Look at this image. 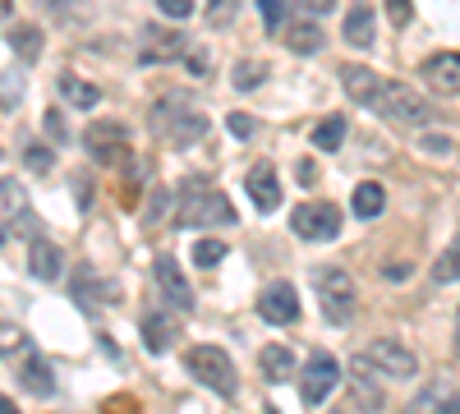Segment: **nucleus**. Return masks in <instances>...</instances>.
<instances>
[{
	"instance_id": "f257e3e1",
	"label": "nucleus",
	"mask_w": 460,
	"mask_h": 414,
	"mask_svg": "<svg viewBox=\"0 0 460 414\" xmlns=\"http://www.w3.org/2000/svg\"><path fill=\"white\" fill-rule=\"evenodd\" d=\"M152 129H157V138H166L171 147H194V143L208 138L212 120L203 116V106L189 92H166L152 106Z\"/></svg>"
},
{
	"instance_id": "f03ea898",
	"label": "nucleus",
	"mask_w": 460,
	"mask_h": 414,
	"mask_svg": "<svg viewBox=\"0 0 460 414\" xmlns=\"http://www.w3.org/2000/svg\"><path fill=\"white\" fill-rule=\"evenodd\" d=\"M368 106L377 110V116L396 120V125H429V120H438V116H433V106L419 97L414 88H405V84H387V79H377Z\"/></svg>"
},
{
	"instance_id": "7ed1b4c3",
	"label": "nucleus",
	"mask_w": 460,
	"mask_h": 414,
	"mask_svg": "<svg viewBox=\"0 0 460 414\" xmlns=\"http://www.w3.org/2000/svg\"><path fill=\"white\" fill-rule=\"evenodd\" d=\"M314 290H318V304H323V313H327V322H336V327H345L355 318V299H359V290H355V277L345 272V268H318L314 272Z\"/></svg>"
},
{
	"instance_id": "20e7f679",
	"label": "nucleus",
	"mask_w": 460,
	"mask_h": 414,
	"mask_svg": "<svg viewBox=\"0 0 460 414\" xmlns=\"http://www.w3.org/2000/svg\"><path fill=\"white\" fill-rule=\"evenodd\" d=\"M184 373H194V378L203 387H212L221 401H230V396H235V387H240L235 364H230V355L221 346H194V350L184 355Z\"/></svg>"
},
{
	"instance_id": "39448f33",
	"label": "nucleus",
	"mask_w": 460,
	"mask_h": 414,
	"mask_svg": "<svg viewBox=\"0 0 460 414\" xmlns=\"http://www.w3.org/2000/svg\"><path fill=\"white\" fill-rule=\"evenodd\" d=\"M235 221V207L226 203L221 189L212 184H189L184 203H180V225H230Z\"/></svg>"
},
{
	"instance_id": "423d86ee",
	"label": "nucleus",
	"mask_w": 460,
	"mask_h": 414,
	"mask_svg": "<svg viewBox=\"0 0 460 414\" xmlns=\"http://www.w3.org/2000/svg\"><path fill=\"white\" fill-rule=\"evenodd\" d=\"M290 225L299 240H314V244H332L341 235V207L327 198H309L290 212Z\"/></svg>"
},
{
	"instance_id": "0eeeda50",
	"label": "nucleus",
	"mask_w": 460,
	"mask_h": 414,
	"mask_svg": "<svg viewBox=\"0 0 460 414\" xmlns=\"http://www.w3.org/2000/svg\"><path fill=\"white\" fill-rule=\"evenodd\" d=\"M336 378H341L336 355H332V350H314V355H309V364H304V378H299V401L309 405V410H314V405H323V401L332 396Z\"/></svg>"
},
{
	"instance_id": "6e6552de",
	"label": "nucleus",
	"mask_w": 460,
	"mask_h": 414,
	"mask_svg": "<svg viewBox=\"0 0 460 414\" xmlns=\"http://www.w3.org/2000/svg\"><path fill=\"white\" fill-rule=\"evenodd\" d=\"M84 143H88V153H93L102 166H115V162H125V157L134 153L129 129H125L120 120H93L88 134H84Z\"/></svg>"
},
{
	"instance_id": "1a4fd4ad",
	"label": "nucleus",
	"mask_w": 460,
	"mask_h": 414,
	"mask_svg": "<svg viewBox=\"0 0 460 414\" xmlns=\"http://www.w3.org/2000/svg\"><path fill=\"white\" fill-rule=\"evenodd\" d=\"M152 277H157V290L166 295V304L175 313H189L194 309V286H189V277L180 272V262L171 253H157V262H152Z\"/></svg>"
},
{
	"instance_id": "9d476101",
	"label": "nucleus",
	"mask_w": 460,
	"mask_h": 414,
	"mask_svg": "<svg viewBox=\"0 0 460 414\" xmlns=\"http://www.w3.org/2000/svg\"><path fill=\"white\" fill-rule=\"evenodd\" d=\"M189 51V37L175 32V28H162V23H147L143 28V47H138V60L143 65H166V60H180Z\"/></svg>"
},
{
	"instance_id": "9b49d317",
	"label": "nucleus",
	"mask_w": 460,
	"mask_h": 414,
	"mask_svg": "<svg viewBox=\"0 0 460 414\" xmlns=\"http://www.w3.org/2000/svg\"><path fill=\"white\" fill-rule=\"evenodd\" d=\"M258 318L272 322V327H290L299 322V295L290 281H272L262 295H258Z\"/></svg>"
},
{
	"instance_id": "f8f14e48",
	"label": "nucleus",
	"mask_w": 460,
	"mask_h": 414,
	"mask_svg": "<svg viewBox=\"0 0 460 414\" xmlns=\"http://www.w3.org/2000/svg\"><path fill=\"white\" fill-rule=\"evenodd\" d=\"M364 359H368L377 373H387V378H396V383H405V378H414V373H419L414 350H405L401 341H373V346L364 350Z\"/></svg>"
},
{
	"instance_id": "ddd939ff",
	"label": "nucleus",
	"mask_w": 460,
	"mask_h": 414,
	"mask_svg": "<svg viewBox=\"0 0 460 414\" xmlns=\"http://www.w3.org/2000/svg\"><path fill=\"white\" fill-rule=\"evenodd\" d=\"M419 79H424L433 92L442 97H456L460 92V51H438L424 60V69H419Z\"/></svg>"
},
{
	"instance_id": "4468645a",
	"label": "nucleus",
	"mask_w": 460,
	"mask_h": 414,
	"mask_svg": "<svg viewBox=\"0 0 460 414\" xmlns=\"http://www.w3.org/2000/svg\"><path fill=\"white\" fill-rule=\"evenodd\" d=\"M341 32H345V42H350L355 51H373L377 47V10L368 5V0H355L350 14H345V23H341Z\"/></svg>"
},
{
	"instance_id": "2eb2a0df",
	"label": "nucleus",
	"mask_w": 460,
	"mask_h": 414,
	"mask_svg": "<svg viewBox=\"0 0 460 414\" xmlns=\"http://www.w3.org/2000/svg\"><path fill=\"white\" fill-rule=\"evenodd\" d=\"M244 189L253 198L258 212H272L281 203V180H277V166L272 162H253L249 166V180H244Z\"/></svg>"
},
{
	"instance_id": "dca6fc26",
	"label": "nucleus",
	"mask_w": 460,
	"mask_h": 414,
	"mask_svg": "<svg viewBox=\"0 0 460 414\" xmlns=\"http://www.w3.org/2000/svg\"><path fill=\"white\" fill-rule=\"evenodd\" d=\"M350 410H382V387L364 355L350 359Z\"/></svg>"
},
{
	"instance_id": "f3484780",
	"label": "nucleus",
	"mask_w": 460,
	"mask_h": 414,
	"mask_svg": "<svg viewBox=\"0 0 460 414\" xmlns=\"http://www.w3.org/2000/svg\"><path fill=\"white\" fill-rule=\"evenodd\" d=\"M19 387H23L28 396H37V401L56 396V373H51V364L37 355V350H28V359L19 364Z\"/></svg>"
},
{
	"instance_id": "a211bd4d",
	"label": "nucleus",
	"mask_w": 460,
	"mask_h": 414,
	"mask_svg": "<svg viewBox=\"0 0 460 414\" xmlns=\"http://www.w3.org/2000/svg\"><path fill=\"white\" fill-rule=\"evenodd\" d=\"M28 272H32L37 281H56V277L65 272V253H60L51 240L37 235V240L28 244Z\"/></svg>"
},
{
	"instance_id": "6ab92c4d",
	"label": "nucleus",
	"mask_w": 460,
	"mask_h": 414,
	"mask_svg": "<svg viewBox=\"0 0 460 414\" xmlns=\"http://www.w3.org/2000/svg\"><path fill=\"white\" fill-rule=\"evenodd\" d=\"M143 346L152 350V355H166L171 346H175V336H180V327H175V318H166V313H157V309H152V313H143Z\"/></svg>"
},
{
	"instance_id": "aec40b11",
	"label": "nucleus",
	"mask_w": 460,
	"mask_h": 414,
	"mask_svg": "<svg viewBox=\"0 0 460 414\" xmlns=\"http://www.w3.org/2000/svg\"><path fill=\"white\" fill-rule=\"evenodd\" d=\"M258 368H262L267 383L295 378V355H290V346H262V350H258Z\"/></svg>"
},
{
	"instance_id": "412c9836",
	"label": "nucleus",
	"mask_w": 460,
	"mask_h": 414,
	"mask_svg": "<svg viewBox=\"0 0 460 414\" xmlns=\"http://www.w3.org/2000/svg\"><path fill=\"white\" fill-rule=\"evenodd\" d=\"M10 51L23 65H37V60H42V28H37V23H14L10 28Z\"/></svg>"
},
{
	"instance_id": "4be33fe9",
	"label": "nucleus",
	"mask_w": 460,
	"mask_h": 414,
	"mask_svg": "<svg viewBox=\"0 0 460 414\" xmlns=\"http://www.w3.org/2000/svg\"><path fill=\"white\" fill-rule=\"evenodd\" d=\"M286 47H290L295 56H318V51H323V28H318L314 19L290 23V28H286Z\"/></svg>"
},
{
	"instance_id": "5701e85b",
	"label": "nucleus",
	"mask_w": 460,
	"mask_h": 414,
	"mask_svg": "<svg viewBox=\"0 0 460 414\" xmlns=\"http://www.w3.org/2000/svg\"><path fill=\"white\" fill-rule=\"evenodd\" d=\"M341 88H345V97H350V101L368 106V97H373V88H377V74L364 69V65H345V69H341Z\"/></svg>"
},
{
	"instance_id": "b1692460",
	"label": "nucleus",
	"mask_w": 460,
	"mask_h": 414,
	"mask_svg": "<svg viewBox=\"0 0 460 414\" xmlns=\"http://www.w3.org/2000/svg\"><path fill=\"white\" fill-rule=\"evenodd\" d=\"M350 207H355V216H359V221H373L382 207H387V189H382L377 180H364L359 189H355V198H350Z\"/></svg>"
},
{
	"instance_id": "393cba45",
	"label": "nucleus",
	"mask_w": 460,
	"mask_h": 414,
	"mask_svg": "<svg viewBox=\"0 0 460 414\" xmlns=\"http://www.w3.org/2000/svg\"><path fill=\"white\" fill-rule=\"evenodd\" d=\"M267 74H272V65L258 60V56H249V60H240L235 69H230V84H235V92H253V88H262Z\"/></svg>"
},
{
	"instance_id": "a878e982",
	"label": "nucleus",
	"mask_w": 460,
	"mask_h": 414,
	"mask_svg": "<svg viewBox=\"0 0 460 414\" xmlns=\"http://www.w3.org/2000/svg\"><path fill=\"white\" fill-rule=\"evenodd\" d=\"M60 92H65L69 106H79V110H93V106L102 101V88H97V84H84V79H74V74H65V79H60Z\"/></svg>"
},
{
	"instance_id": "bb28decb",
	"label": "nucleus",
	"mask_w": 460,
	"mask_h": 414,
	"mask_svg": "<svg viewBox=\"0 0 460 414\" xmlns=\"http://www.w3.org/2000/svg\"><path fill=\"white\" fill-rule=\"evenodd\" d=\"M414 410H442V414H460V396H456L447 383H433L424 396L414 401Z\"/></svg>"
},
{
	"instance_id": "cd10ccee",
	"label": "nucleus",
	"mask_w": 460,
	"mask_h": 414,
	"mask_svg": "<svg viewBox=\"0 0 460 414\" xmlns=\"http://www.w3.org/2000/svg\"><path fill=\"white\" fill-rule=\"evenodd\" d=\"M341 143H345V116H327L314 129V147H318V153H336Z\"/></svg>"
},
{
	"instance_id": "c85d7f7f",
	"label": "nucleus",
	"mask_w": 460,
	"mask_h": 414,
	"mask_svg": "<svg viewBox=\"0 0 460 414\" xmlns=\"http://www.w3.org/2000/svg\"><path fill=\"white\" fill-rule=\"evenodd\" d=\"M433 281H438V286H447V281H460V240H456V244H451V249H447L438 262H433Z\"/></svg>"
},
{
	"instance_id": "c756f323",
	"label": "nucleus",
	"mask_w": 460,
	"mask_h": 414,
	"mask_svg": "<svg viewBox=\"0 0 460 414\" xmlns=\"http://www.w3.org/2000/svg\"><path fill=\"white\" fill-rule=\"evenodd\" d=\"M235 10H240V0H208V23L212 28H230L235 23Z\"/></svg>"
},
{
	"instance_id": "7c9ffc66",
	"label": "nucleus",
	"mask_w": 460,
	"mask_h": 414,
	"mask_svg": "<svg viewBox=\"0 0 460 414\" xmlns=\"http://www.w3.org/2000/svg\"><path fill=\"white\" fill-rule=\"evenodd\" d=\"M221 258H226V244L221 240H199L194 244V262H199V268H217Z\"/></svg>"
},
{
	"instance_id": "2f4dec72",
	"label": "nucleus",
	"mask_w": 460,
	"mask_h": 414,
	"mask_svg": "<svg viewBox=\"0 0 460 414\" xmlns=\"http://www.w3.org/2000/svg\"><path fill=\"white\" fill-rule=\"evenodd\" d=\"M258 14H262V28L277 32L286 23V0H258Z\"/></svg>"
},
{
	"instance_id": "473e14b6",
	"label": "nucleus",
	"mask_w": 460,
	"mask_h": 414,
	"mask_svg": "<svg viewBox=\"0 0 460 414\" xmlns=\"http://www.w3.org/2000/svg\"><path fill=\"white\" fill-rule=\"evenodd\" d=\"M0 203L10 207V216H19V212L28 207V198H23V189H19L14 180H0Z\"/></svg>"
},
{
	"instance_id": "72a5a7b5",
	"label": "nucleus",
	"mask_w": 460,
	"mask_h": 414,
	"mask_svg": "<svg viewBox=\"0 0 460 414\" xmlns=\"http://www.w3.org/2000/svg\"><path fill=\"white\" fill-rule=\"evenodd\" d=\"M23 162H28V171H37V175H47V171H51V153H47L42 143H28Z\"/></svg>"
},
{
	"instance_id": "f704fd0d",
	"label": "nucleus",
	"mask_w": 460,
	"mask_h": 414,
	"mask_svg": "<svg viewBox=\"0 0 460 414\" xmlns=\"http://www.w3.org/2000/svg\"><path fill=\"white\" fill-rule=\"evenodd\" d=\"M157 10H162V19H189L194 14V0H157Z\"/></svg>"
},
{
	"instance_id": "c9c22d12",
	"label": "nucleus",
	"mask_w": 460,
	"mask_h": 414,
	"mask_svg": "<svg viewBox=\"0 0 460 414\" xmlns=\"http://www.w3.org/2000/svg\"><path fill=\"white\" fill-rule=\"evenodd\" d=\"M419 147H424V153H433V157H451V153H456L451 138H442V134H424V138H419Z\"/></svg>"
},
{
	"instance_id": "e433bc0d",
	"label": "nucleus",
	"mask_w": 460,
	"mask_h": 414,
	"mask_svg": "<svg viewBox=\"0 0 460 414\" xmlns=\"http://www.w3.org/2000/svg\"><path fill=\"white\" fill-rule=\"evenodd\" d=\"M226 129L235 138H253V116H244V110H235V116H226Z\"/></svg>"
},
{
	"instance_id": "4c0bfd02",
	"label": "nucleus",
	"mask_w": 460,
	"mask_h": 414,
	"mask_svg": "<svg viewBox=\"0 0 460 414\" xmlns=\"http://www.w3.org/2000/svg\"><path fill=\"white\" fill-rule=\"evenodd\" d=\"M387 19H392L396 28H405V23L414 19V5H410V0H387Z\"/></svg>"
},
{
	"instance_id": "58836bf2",
	"label": "nucleus",
	"mask_w": 460,
	"mask_h": 414,
	"mask_svg": "<svg viewBox=\"0 0 460 414\" xmlns=\"http://www.w3.org/2000/svg\"><path fill=\"white\" fill-rule=\"evenodd\" d=\"M189 74H212V51H184Z\"/></svg>"
},
{
	"instance_id": "ea45409f",
	"label": "nucleus",
	"mask_w": 460,
	"mask_h": 414,
	"mask_svg": "<svg viewBox=\"0 0 460 414\" xmlns=\"http://www.w3.org/2000/svg\"><path fill=\"white\" fill-rule=\"evenodd\" d=\"M166 207H171V194H166V189H157V194H152V207H147V221H157Z\"/></svg>"
},
{
	"instance_id": "a19ab883",
	"label": "nucleus",
	"mask_w": 460,
	"mask_h": 414,
	"mask_svg": "<svg viewBox=\"0 0 460 414\" xmlns=\"http://www.w3.org/2000/svg\"><path fill=\"white\" fill-rule=\"evenodd\" d=\"M47 134H51L56 143H65V120L56 116V110H47Z\"/></svg>"
},
{
	"instance_id": "79ce46f5",
	"label": "nucleus",
	"mask_w": 460,
	"mask_h": 414,
	"mask_svg": "<svg viewBox=\"0 0 460 414\" xmlns=\"http://www.w3.org/2000/svg\"><path fill=\"white\" fill-rule=\"evenodd\" d=\"M304 10H309V14H332L336 0H304Z\"/></svg>"
},
{
	"instance_id": "37998d69",
	"label": "nucleus",
	"mask_w": 460,
	"mask_h": 414,
	"mask_svg": "<svg viewBox=\"0 0 460 414\" xmlns=\"http://www.w3.org/2000/svg\"><path fill=\"white\" fill-rule=\"evenodd\" d=\"M382 272H387L392 281H405V277H410L414 268H410V262H396V268H382Z\"/></svg>"
},
{
	"instance_id": "c03bdc74",
	"label": "nucleus",
	"mask_w": 460,
	"mask_h": 414,
	"mask_svg": "<svg viewBox=\"0 0 460 414\" xmlns=\"http://www.w3.org/2000/svg\"><path fill=\"white\" fill-rule=\"evenodd\" d=\"M299 180H304V184H314V180H318V171H314V162H304V166H299Z\"/></svg>"
},
{
	"instance_id": "a18cd8bd",
	"label": "nucleus",
	"mask_w": 460,
	"mask_h": 414,
	"mask_svg": "<svg viewBox=\"0 0 460 414\" xmlns=\"http://www.w3.org/2000/svg\"><path fill=\"white\" fill-rule=\"evenodd\" d=\"M69 5H74V0H51V10H56V14H69Z\"/></svg>"
},
{
	"instance_id": "49530a36",
	"label": "nucleus",
	"mask_w": 460,
	"mask_h": 414,
	"mask_svg": "<svg viewBox=\"0 0 460 414\" xmlns=\"http://www.w3.org/2000/svg\"><path fill=\"white\" fill-rule=\"evenodd\" d=\"M10 10H14V0H0V19H10Z\"/></svg>"
},
{
	"instance_id": "de8ad7c7",
	"label": "nucleus",
	"mask_w": 460,
	"mask_h": 414,
	"mask_svg": "<svg viewBox=\"0 0 460 414\" xmlns=\"http://www.w3.org/2000/svg\"><path fill=\"white\" fill-rule=\"evenodd\" d=\"M10 410H14V401H10V396H0V414H10Z\"/></svg>"
},
{
	"instance_id": "09e8293b",
	"label": "nucleus",
	"mask_w": 460,
	"mask_h": 414,
	"mask_svg": "<svg viewBox=\"0 0 460 414\" xmlns=\"http://www.w3.org/2000/svg\"><path fill=\"white\" fill-rule=\"evenodd\" d=\"M456 350H460V318H456Z\"/></svg>"
},
{
	"instance_id": "8fccbe9b",
	"label": "nucleus",
	"mask_w": 460,
	"mask_h": 414,
	"mask_svg": "<svg viewBox=\"0 0 460 414\" xmlns=\"http://www.w3.org/2000/svg\"><path fill=\"white\" fill-rule=\"evenodd\" d=\"M0 244H5V231H0Z\"/></svg>"
},
{
	"instance_id": "3c124183",
	"label": "nucleus",
	"mask_w": 460,
	"mask_h": 414,
	"mask_svg": "<svg viewBox=\"0 0 460 414\" xmlns=\"http://www.w3.org/2000/svg\"><path fill=\"white\" fill-rule=\"evenodd\" d=\"M0 157H5V153H0Z\"/></svg>"
}]
</instances>
